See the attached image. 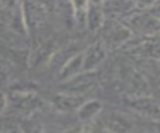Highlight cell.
Masks as SVG:
<instances>
[{
  "label": "cell",
  "mask_w": 160,
  "mask_h": 133,
  "mask_svg": "<svg viewBox=\"0 0 160 133\" xmlns=\"http://www.w3.org/2000/svg\"><path fill=\"white\" fill-rule=\"evenodd\" d=\"M150 1H152V0H150Z\"/></svg>",
  "instance_id": "obj_1"
}]
</instances>
